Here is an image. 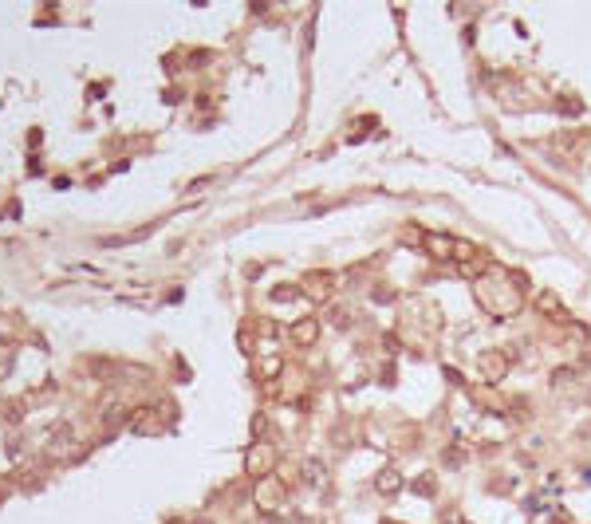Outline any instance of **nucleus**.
Masks as SVG:
<instances>
[{
    "mask_svg": "<svg viewBox=\"0 0 591 524\" xmlns=\"http://www.w3.org/2000/svg\"><path fill=\"white\" fill-rule=\"evenodd\" d=\"M410 489L418 493V497H434V489H438V481H434V473H422V477L410 485Z\"/></svg>",
    "mask_w": 591,
    "mask_h": 524,
    "instance_id": "f8f14e48",
    "label": "nucleus"
},
{
    "mask_svg": "<svg viewBox=\"0 0 591 524\" xmlns=\"http://www.w3.org/2000/svg\"><path fill=\"white\" fill-rule=\"evenodd\" d=\"M391 300H394L391 288H374V304H391Z\"/></svg>",
    "mask_w": 591,
    "mask_h": 524,
    "instance_id": "a211bd4d",
    "label": "nucleus"
},
{
    "mask_svg": "<svg viewBox=\"0 0 591 524\" xmlns=\"http://www.w3.org/2000/svg\"><path fill=\"white\" fill-rule=\"evenodd\" d=\"M402 240H406V245H418V249H422V240H426V233L418 229V225H406V229H402Z\"/></svg>",
    "mask_w": 591,
    "mask_h": 524,
    "instance_id": "4468645a",
    "label": "nucleus"
},
{
    "mask_svg": "<svg viewBox=\"0 0 591 524\" xmlns=\"http://www.w3.org/2000/svg\"><path fill=\"white\" fill-rule=\"evenodd\" d=\"M374 489L383 493V497H391V493H398V489H402V473H398V470H383L379 477H374Z\"/></svg>",
    "mask_w": 591,
    "mask_h": 524,
    "instance_id": "9b49d317",
    "label": "nucleus"
},
{
    "mask_svg": "<svg viewBox=\"0 0 591 524\" xmlns=\"http://www.w3.org/2000/svg\"><path fill=\"white\" fill-rule=\"evenodd\" d=\"M532 307L548 319H568V307L560 304V296L552 292V288H537V292H532Z\"/></svg>",
    "mask_w": 591,
    "mask_h": 524,
    "instance_id": "423d86ee",
    "label": "nucleus"
},
{
    "mask_svg": "<svg viewBox=\"0 0 591 524\" xmlns=\"http://www.w3.org/2000/svg\"><path fill=\"white\" fill-rule=\"evenodd\" d=\"M379 524H394V521H379Z\"/></svg>",
    "mask_w": 591,
    "mask_h": 524,
    "instance_id": "412c9836",
    "label": "nucleus"
},
{
    "mask_svg": "<svg viewBox=\"0 0 591 524\" xmlns=\"http://www.w3.org/2000/svg\"><path fill=\"white\" fill-rule=\"evenodd\" d=\"M252 434H256V437L264 434V414H256V418H252Z\"/></svg>",
    "mask_w": 591,
    "mask_h": 524,
    "instance_id": "aec40b11",
    "label": "nucleus"
},
{
    "mask_svg": "<svg viewBox=\"0 0 591 524\" xmlns=\"http://www.w3.org/2000/svg\"><path fill=\"white\" fill-rule=\"evenodd\" d=\"M304 481L312 485V489H323V485H328V470H323V461L307 458L304 461Z\"/></svg>",
    "mask_w": 591,
    "mask_h": 524,
    "instance_id": "9d476101",
    "label": "nucleus"
},
{
    "mask_svg": "<svg viewBox=\"0 0 591 524\" xmlns=\"http://www.w3.org/2000/svg\"><path fill=\"white\" fill-rule=\"evenodd\" d=\"M316 339H319V319L307 316V319H296L292 323V343L296 347H312Z\"/></svg>",
    "mask_w": 591,
    "mask_h": 524,
    "instance_id": "6e6552de",
    "label": "nucleus"
},
{
    "mask_svg": "<svg viewBox=\"0 0 591 524\" xmlns=\"http://www.w3.org/2000/svg\"><path fill=\"white\" fill-rule=\"evenodd\" d=\"M556 107L564 110V115H580L583 103H580V99H556Z\"/></svg>",
    "mask_w": 591,
    "mask_h": 524,
    "instance_id": "dca6fc26",
    "label": "nucleus"
},
{
    "mask_svg": "<svg viewBox=\"0 0 591 524\" xmlns=\"http://www.w3.org/2000/svg\"><path fill=\"white\" fill-rule=\"evenodd\" d=\"M548 524H576V521H571L568 513H552V521H548Z\"/></svg>",
    "mask_w": 591,
    "mask_h": 524,
    "instance_id": "6ab92c4d",
    "label": "nucleus"
},
{
    "mask_svg": "<svg viewBox=\"0 0 591 524\" xmlns=\"http://www.w3.org/2000/svg\"><path fill=\"white\" fill-rule=\"evenodd\" d=\"M458 272L465 276V280H481V276L489 272V252H477V256H469V261H461Z\"/></svg>",
    "mask_w": 591,
    "mask_h": 524,
    "instance_id": "1a4fd4ad",
    "label": "nucleus"
},
{
    "mask_svg": "<svg viewBox=\"0 0 591 524\" xmlns=\"http://www.w3.org/2000/svg\"><path fill=\"white\" fill-rule=\"evenodd\" d=\"M442 461H446V465H461V449H458V446H449Z\"/></svg>",
    "mask_w": 591,
    "mask_h": 524,
    "instance_id": "f3484780",
    "label": "nucleus"
},
{
    "mask_svg": "<svg viewBox=\"0 0 591 524\" xmlns=\"http://www.w3.org/2000/svg\"><path fill=\"white\" fill-rule=\"evenodd\" d=\"M276 461V449L268 446V442H256V446L245 453V465H249V473H256V477H264V470Z\"/></svg>",
    "mask_w": 591,
    "mask_h": 524,
    "instance_id": "0eeeda50",
    "label": "nucleus"
},
{
    "mask_svg": "<svg viewBox=\"0 0 591 524\" xmlns=\"http://www.w3.org/2000/svg\"><path fill=\"white\" fill-rule=\"evenodd\" d=\"M300 292H304L307 300H316V304H328L331 292H335V276L331 272H307L304 280H300Z\"/></svg>",
    "mask_w": 591,
    "mask_h": 524,
    "instance_id": "f03ea898",
    "label": "nucleus"
},
{
    "mask_svg": "<svg viewBox=\"0 0 591 524\" xmlns=\"http://www.w3.org/2000/svg\"><path fill=\"white\" fill-rule=\"evenodd\" d=\"M351 323H355V319H351V312H343V307H340V312H331V328H340V331H347V328H351Z\"/></svg>",
    "mask_w": 591,
    "mask_h": 524,
    "instance_id": "2eb2a0df",
    "label": "nucleus"
},
{
    "mask_svg": "<svg viewBox=\"0 0 591 524\" xmlns=\"http://www.w3.org/2000/svg\"><path fill=\"white\" fill-rule=\"evenodd\" d=\"M477 371H481L485 382H501L509 374V355L504 351H481L477 355Z\"/></svg>",
    "mask_w": 591,
    "mask_h": 524,
    "instance_id": "7ed1b4c3",
    "label": "nucleus"
},
{
    "mask_svg": "<svg viewBox=\"0 0 591 524\" xmlns=\"http://www.w3.org/2000/svg\"><path fill=\"white\" fill-rule=\"evenodd\" d=\"M458 245H461V240H453L449 233H426V240H422V252H426V256H434V261H453V256H458Z\"/></svg>",
    "mask_w": 591,
    "mask_h": 524,
    "instance_id": "39448f33",
    "label": "nucleus"
},
{
    "mask_svg": "<svg viewBox=\"0 0 591 524\" xmlns=\"http://www.w3.org/2000/svg\"><path fill=\"white\" fill-rule=\"evenodd\" d=\"M252 497H256V504H261L264 513H276V509L284 504V485H280L276 477H261V481H256V493H252Z\"/></svg>",
    "mask_w": 591,
    "mask_h": 524,
    "instance_id": "20e7f679",
    "label": "nucleus"
},
{
    "mask_svg": "<svg viewBox=\"0 0 591 524\" xmlns=\"http://www.w3.org/2000/svg\"><path fill=\"white\" fill-rule=\"evenodd\" d=\"M296 296H304L296 284H280V288H272V300H276V304H292Z\"/></svg>",
    "mask_w": 591,
    "mask_h": 524,
    "instance_id": "ddd939ff",
    "label": "nucleus"
},
{
    "mask_svg": "<svg viewBox=\"0 0 591 524\" xmlns=\"http://www.w3.org/2000/svg\"><path fill=\"white\" fill-rule=\"evenodd\" d=\"M473 296H477V304H481L489 316H497V319H509V316H516V312L525 307L520 288L509 284V272H497V268H489L481 280H473Z\"/></svg>",
    "mask_w": 591,
    "mask_h": 524,
    "instance_id": "f257e3e1",
    "label": "nucleus"
}]
</instances>
